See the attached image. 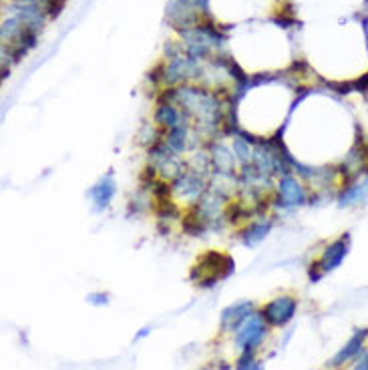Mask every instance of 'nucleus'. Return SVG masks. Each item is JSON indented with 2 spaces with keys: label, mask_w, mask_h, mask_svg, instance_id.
<instances>
[{
  "label": "nucleus",
  "mask_w": 368,
  "mask_h": 370,
  "mask_svg": "<svg viewBox=\"0 0 368 370\" xmlns=\"http://www.w3.org/2000/svg\"><path fill=\"white\" fill-rule=\"evenodd\" d=\"M296 308L298 302L290 296H280V298H274L272 302L264 306L261 310V318L272 324V326H284L286 322H290L296 314Z\"/></svg>",
  "instance_id": "2"
},
{
  "label": "nucleus",
  "mask_w": 368,
  "mask_h": 370,
  "mask_svg": "<svg viewBox=\"0 0 368 370\" xmlns=\"http://www.w3.org/2000/svg\"><path fill=\"white\" fill-rule=\"evenodd\" d=\"M197 272L199 276H194L195 282L201 286H212L221 278H228L234 272V260L219 252H208L197 260L192 274H197Z\"/></svg>",
  "instance_id": "1"
},
{
  "label": "nucleus",
  "mask_w": 368,
  "mask_h": 370,
  "mask_svg": "<svg viewBox=\"0 0 368 370\" xmlns=\"http://www.w3.org/2000/svg\"><path fill=\"white\" fill-rule=\"evenodd\" d=\"M266 334V320L261 314H252L241 326L238 328V346L243 350H254L261 342Z\"/></svg>",
  "instance_id": "3"
},
{
  "label": "nucleus",
  "mask_w": 368,
  "mask_h": 370,
  "mask_svg": "<svg viewBox=\"0 0 368 370\" xmlns=\"http://www.w3.org/2000/svg\"><path fill=\"white\" fill-rule=\"evenodd\" d=\"M367 336L368 330H356V332L352 334V338L347 342V346L330 360V367H342V364L350 362L352 358H356V356L360 354V350H362V344H365Z\"/></svg>",
  "instance_id": "7"
},
{
  "label": "nucleus",
  "mask_w": 368,
  "mask_h": 370,
  "mask_svg": "<svg viewBox=\"0 0 368 370\" xmlns=\"http://www.w3.org/2000/svg\"><path fill=\"white\" fill-rule=\"evenodd\" d=\"M113 194H115V185H113L111 177L101 179V181L89 192V196H91L97 210H105L109 205V201H111V197H113Z\"/></svg>",
  "instance_id": "9"
},
{
  "label": "nucleus",
  "mask_w": 368,
  "mask_h": 370,
  "mask_svg": "<svg viewBox=\"0 0 368 370\" xmlns=\"http://www.w3.org/2000/svg\"><path fill=\"white\" fill-rule=\"evenodd\" d=\"M354 370H368V352H362V354H360V360L356 362Z\"/></svg>",
  "instance_id": "13"
},
{
  "label": "nucleus",
  "mask_w": 368,
  "mask_h": 370,
  "mask_svg": "<svg viewBox=\"0 0 368 370\" xmlns=\"http://www.w3.org/2000/svg\"><path fill=\"white\" fill-rule=\"evenodd\" d=\"M174 192L181 194L185 199H192V201L197 199V201H199L201 194L205 192V183H203V179H201L199 175L192 174V172H185V174L179 175V177L175 179Z\"/></svg>",
  "instance_id": "5"
},
{
  "label": "nucleus",
  "mask_w": 368,
  "mask_h": 370,
  "mask_svg": "<svg viewBox=\"0 0 368 370\" xmlns=\"http://www.w3.org/2000/svg\"><path fill=\"white\" fill-rule=\"evenodd\" d=\"M238 370H261V369L256 364V362H254L252 352H250V350H246V352H243V356L239 358Z\"/></svg>",
  "instance_id": "12"
},
{
  "label": "nucleus",
  "mask_w": 368,
  "mask_h": 370,
  "mask_svg": "<svg viewBox=\"0 0 368 370\" xmlns=\"http://www.w3.org/2000/svg\"><path fill=\"white\" fill-rule=\"evenodd\" d=\"M254 304L252 302H238V304L230 306L221 312V328H232L238 330L250 316H252Z\"/></svg>",
  "instance_id": "8"
},
{
  "label": "nucleus",
  "mask_w": 368,
  "mask_h": 370,
  "mask_svg": "<svg viewBox=\"0 0 368 370\" xmlns=\"http://www.w3.org/2000/svg\"><path fill=\"white\" fill-rule=\"evenodd\" d=\"M278 199L282 201V205L294 207V205H302L306 201V192L304 187L290 175L282 177L280 189H278Z\"/></svg>",
  "instance_id": "6"
},
{
  "label": "nucleus",
  "mask_w": 368,
  "mask_h": 370,
  "mask_svg": "<svg viewBox=\"0 0 368 370\" xmlns=\"http://www.w3.org/2000/svg\"><path fill=\"white\" fill-rule=\"evenodd\" d=\"M360 145H362V149H365V155H367V159H368V135L360 141Z\"/></svg>",
  "instance_id": "14"
},
{
  "label": "nucleus",
  "mask_w": 368,
  "mask_h": 370,
  "mask_svg": "<svg viewBox=\"0 0 368 370\" xmlns=\"http://www.w3.org/2000/svg\"><path fill=\"white\" fill-rule=\"evenodd\" d=\"M270 232V221L266 219H260V221H254V223H250L248 228H246V232H243V241L248 243V246H256L258 241H261L266 238V234Z\"/></svg>",
  "instance_id": "10"
},
{
  "label": "nucleus",
  "mask_w": 368,
  "mask_h": 370,
  "mask_svg": "<svg viewBox=\"0 0 368 370\" xmlns=\"http://www.w3.org/2000/svg\"><path fill=\"white\" fill-rule=\"evenodd\" d=\"M348 250H350V236H340L338 240L328 243L324 254H322V258L318 260L320 270H322L324 274L332 272V270H336V268L342 263V260L347 258Z\"/></svg>",
  "instance_id": "4"
},
{
  "label": "nucleus",
  "mask_w": 368,
  "mask_h": 370,
  "mask_svg": "<svg viewBox=\"0 0 368 370\" xmlns=\"http://www.w3.org/2000/svg\"><path fill=\"white\" fill-rule=\"evenodd\" d=\"M212 159H214V165L219 172H232V167H234V155L226 147H214Z\"/></svg>",
  "instance_id": "11"
}]
</instances>
